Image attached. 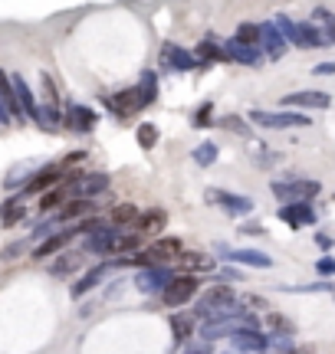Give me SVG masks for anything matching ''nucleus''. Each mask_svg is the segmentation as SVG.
<instances>
[{
  "label": "nucleus",
  "mask_w": 335,
  "mask_h": 354,
  "mask_svg": "<svg viewBox=\"0 0 335 354\" xmlns=\"http://www.w3.org/2000/svg\"><path fill=\"white\" fill-rule=\"evenodd\" d=\"M194 56H197L201 69H204V66H214V63H230V56H227V50H224V43H217L214 37L201 39V43L194 46Z\"/></svg>",
  "instance_id": "4be33fe9"
},
{
  "label": "nucleus",
  "mask_w": 335,
  "mask_h": 354,
  "mask_svg": "<svg viewBox=\"0 0 335 354\" xmlns=\"http://www.w3.org/2000/svg\"><path fill=\"white\" fill-rule=\"evenodd\" d=\"M39 86H43V102L60 109V92H56V82H53L50 73H43V76H39Z\"/></svg>",
  "instance_id": "79ce46f5"
},
{
  "label": "nucleus",
  "mask_w": 335,
  "mask_h": 354,
  "mask_svg": "<svg viewBox=\"0 0 335 354\" xmlns=\"http://www.w3.org/2000/svg\"><path fill=\"white\" fill-rule=\"evenodd\" d=\"M312 240H316V246H319V250H332V246H335V236H329V233H316Z\"/></svg>",
  "instance_id": "603ef678"
},
{
  "label": "nucleus",
  "mask_w": 335,
  "mask_h": 354,
  "mask_svg": "<svg viewBox=\"0 0 335 354\" xmlns=\"http://www.w3.org/2000/svg\"><path fill=\"white\" fill-rule=\"evenodd\" d=\"M316 272H319V276H335V259H332V256L316 259Z\"/></svg>",
  "instance_id": "de8ad7c7"
},
{
  "label": "nucleus",
  "mask_w": 335,
  "mask_h": 354,
  "mask_svg": "<svg viewBox=\"0 0 335 354\" xmlns=\"http://www.w3.org/2000/svg\"><path fill=\"white\" fill-rule=\"evenodd\" d=\"M174 276H178V269H171V266H148V269L135 272V289L155 299V295H165V289L174 282Z\"/></svg>",
  "instance_id": "7ed1b4c3"
},
{
  "label": "nucleus",
  "mask_w": 335,
  "mask_h": 354,
  "mask_svg": "<svg viewBox=\"0 0 335 354\" xmlns=\"http://www.w3.org/2000/svg\"><path fill=\"white\" fill-rule=\"evenodd\" d=\"M280 161H283V154H280V151L253 154V165H257V167H273V165H280Z\"/></svg>",
  "instance_id": "a18cd8bd"
},
{
  "label": "nucleus",
  "mask_w": 335,
  "mask_h": 354,
  "mask_svg": "<svg viewBox=\"0 0 335 354\" xmlns=\"http://www.w3.org/2000/svg\"><path fill=\"white\" fill-rule=\"evenodd\" d=\"M325 39H329V43H335V17L325 24Z\"/></svg>",
  "instance_id": "5fc2aeb1"
},
{
  "label": "nucleus",
  "mask_w": 335,
  "mask_h": 354,
  "mask_svg": "<svg viewBox=\"0 0 335 354\" xmlns=\"http://www.w3.org/2000/svg\"><path fill=\"white\" fill-rule=\"evenodd\" d=\"M168 227V210H161V207H152V210H145L142 216H138V223H135V233L138 236H155Z\"/></svg>",
  "instance_id": "393cba45"
},
{
  "label": "nucleus",
  "mask_w": 335,
  "mask_h": 354,
  "mask_svg": "<svg viewBox=\"0 0 335 354\" xmlns=\"http://www.w3.org/2000/svg\"><path fill=\"white\" fill-rule=\"evenodd\" d=\"M283 292H293V295H306V292H329L332 295L335 286H329V282H312V286H280Z\"/></svg>",
  "instance_id": "c03bdc74"
},
{
  "label": "nucleus",
  "mask_w": 335,
  "mask_h": 354,
  "mask_svg": "<svg viewBox=\"0 0 335 354\" xmlns=\"http://www.w3.org/2000/svg\"><path fill=\"white\" fill-rule=\"evenodd\" d=\"M158 79H161V76H158L155 69H145L142 76H138V82H135V88H138V99H142L145 109L158 102Z\"/></svg>",
  "instance_id": "c756f323"
},
{
  "label": "nucleus",
  "mask_w": 335,
  "mask_h": 354,
  "mask_svg": "<svg viewBox=\"0 0 335 354\" xmlns=\"http://www.w3.org/2000/svg\"><path fill=\"white\" fill-rule=\"evenodd\" d=\"M66 201H73V197H69V187H66V184H60V187H53V190H46V194H43V197H39V203H37V210L43 216L46 214H56V210H60V207H63Z\"/></svg>",
  "instance_id": "c85d7f7f"
},
{
  "label": "nucleus",
  "mask_w": 335,
  "mask_h": 354,
  "mask_svg": "<svg viewBox=\"0 0 335 354\" xmlns=\"http://www.w3.org/2000/svg\"><path fill=\"white\" fill-rule=\"evenodd\" d=\"M270 325H273V335H280V338H293L296 335V325L289 318L276 315V312H270Z\"/></svg>",
  "instance_id": "ea45409f"
},
{
  "label": "nucleus",
  "mask_w": 335,
  "mask_h": 354,
  "mask_svg": "<svg viewBox=\"0 0 335 354\" xmlns=\"http://www.w3.org/2000/svg\"><path fill=\"white\" fill-rule=\"evenodd\" d=\"M109 269H112V266H109V259H102L99 266L86 269V272H82V276H79L76 282L69 286V299H76V302H79V299H86L89 292H96L105 282V272H109Z\"/></svg>",
  "instance_id": "2eb2a0df"
},
{
  "label": "nucleus",
  "mask_w": 335,
  "mask_h": 354,
  "mask_svg": "<svg viewBox=\"0 0 335 354\" xmlns=\"http://www.w3.org/2000/svg\"><path fill=\"white\" fill-rule=\"evenodd\" d=\"M96 201H86V197H73V201H66L56 214H53V220L60 223V227H66V223H73V220H86V216H96Z\"/></svg>",
  "instance_id": "a211bd4d"
},
{
  "label": "nucleus",
  "mask_w": 335,
  "mask_h": 354,
  "mask_svg": "<svg viewBox=\"0 0 335 354\" xmlns=\"http://www.w3.org/2000/svg\"><path fill=\"white\" fill-rule=\"evenodd\" d=\"M135 253H142V236L138 233H122L116 256H135Z\"/></svg>",
  "instance_id": "58836bf2"
},
{
  "label": "nucleus",
  "mask_w": 335,
  "mask_h": 354,
  "mask_svg": "<svg viewBox=\"0 0 335 354\" xmlns=\"http://www.w3.org/2000/svg\"><path fill=\"white\" fill-rule=\"evenodd\" d=\"M24 216H26L24 194H13V197H7V201L0 203V223H3V227H17Z\"/></svg>",
  "instance_id": "bb28decb"
},
{
  "label": "nucleus",
  "mask_w": 335,
  "mask_h": 354,
  "mask_svg": "<svg viewBox=\"0 0 335 354\" xmlns=\"http://www.w3.org/2000/svg\"><path fill=\"white\" fill-rule=\"evenodd\" d=\"M26 250H30V240H13L0 250V259H3V263H13V259H20Z\"/></svg>",
  "instance_id": "a19ab883"
},
{
  "label": "nucleus",
  "mask_w": 335,
  "mask_h": 354,
  "mask_svg": "<svg viewBox=\"0 0 335 354\" xmlns=\"http://www.w3.org/2000/svg\"><path fill=\"white\" fill-rule=\"evenodd\" d=\"M217 269V263L210 259V256L204 253H191V250H184V253L178 256V272L181 276H201V272H214Z\"/></svg>",
  "instance_id": "412c9836"
},
{
  "label": "nucleus",
  "mask_w": 335,
  "mask_h": 354,
  "mask_svg": "<svg viewBox=\"0 0 335 354\" xmlns=\"http://www.w3.org/2000/svg\"><path fill=\"white\" fill-rule=\"evenodd\" d=\"M82 269V253H60V259L50 266V276L63 279V276H73Z\"/></svg>",
  "instance_id": "2f4dec72"
},
{
  "label": "nucleus",
  "mask_w": 335,
  "mask_h": 354,
  "mask_svg": "<svg viewBox=\"0 0 335 354\" xmlns=\"http://www.w3.org/2000/svg\"><path fill=\"white\" fill-rule=\"evenodd\" d=\"M220 276L227 279V282H240V279H244V272H240V269H237V266H227V269H224V272H220Z\"/></svg>",
  "instance_id": "864d4df0"
},
{
  "label": "nucleus",
  "mask_w": 335,
  "mask_h": 354,
  "mask_svg": "<svg viewBox=\"0 0 335 354\" xmlns=\"http://www.w3.org/2000/svg\"><path fill=\"white\" fill-rule=\"evenodd\" d=\"M73 240H76V227L56 230L53 236H46L43 243H37V246H33V253H30V256H33L37 263H43V259H53L56 253H63V250H66V246H69Z\"/></svg>",
  "instance_id": "dca6fc26"
},
{
  "label": "nucleus",
  "mask_w": 335,
  "mask_h": 354,
  "mask_svg": "<svg viewBox=\"0 0 335 354\" xmlns=\"http://www.w3.org/2000/svg\"><path fill=\"white\" fill-rule=\"evenodd\" d=\"M105 109L116 115V118H132V115H138L145 109L142 99H138V88H118L116 95H109L105 99Z\"/></svg>",
  "instance_id": "ddd939ff"
},
{
  "label": "nucleus",
  "mask_w": 335,
  "mask_h": 354,
  "mask_svg": "<svg viewBox=\"0 0 335 354\" xmlns=\"http://www.w3.org/2000/svg\"><path fill=\"white\" fill-rule=\"evenodd\" d=\"M270 190L280 203H312L323 194V184L312 177H280L270 180Z\"/></svg>",
  "instance_id": "f257e3e1"
},
{
  "label": "nucleus",
  "mask_w": 335,
  "mask_h": 354,
  "mask_svg": "<svg viewBox=\"0 0 335 354\" xmlns=\"http://www.w3.org/2000/svg\"><path fill=\"white\" fill-rule=\"evenodd\" d=\"M184 354H214V344H207V342L188 344V348H184Z\"/></svg>",
  "instance_id": "3c124183"
},
{
  "label": "nucleus",
  "mask_w": 335,
  "mask_h": 354,
  "mask_svg": "<svg viewBox=\"0 0 335 354\" xmlns=\"http://www.w3.org/2000/svg\"><path fill=\"white\" fill-rule=\"evenodd\" d=\"M13 79V88H17V99H20V109H24L26 122H33V125H39V115H43V105L37 102V95H33V88L26 86L24 76H10Z\"/></svg>",
  "instance_id": "6ab92c4d"
},
{
  "label": "nucleus",
  "mask_w": 335,
  "mask_h": 354,
  "mask_svg": "<svg viewBox=\"0 0 335 354\" xmlns=\"http://www.w3.org/2000/svg\"><path fill=\"white\" fill-rule=\"evenodd\" d=\"M118 236H122V230H116L112 223H109V227L96 230V233H89V236H82V253L109 259V256H116V250H118Z\"/></svg>",
  "instance_id": "0eeeda50"
},
{
  "label": "nucleus",
  "mask_w": 335,
  "mask_h": 354,
  "mask_svg": "<svg viewBox=\"0 0 335 354\" xmlns=\"http://www.w3.org/2000/svg\"><path fill=\"white\" fill-rule=\"evenodd\" d=\"M168 325H171V338H174V348H188L194 338V315L188 312H174V315L168 318Z\"/></svg>",
  "instance_id": "5701e85b"
},
{
  "label": "nucleus",
  "mask_w": 335,
  "mask_h": 354,
  "mask_svg": "<svg viewBox=\"0 0 335 354\" xmlns=\"http://www.w3.org/2000/svg\"><path fill=\"white\" fill-rule=\"evenodd\" d=\"M210 122H214V102H204L197 112H194L191 118V125L194 128H210Z\"/></svg>",
  "instance_id": "37998d69"
},
{
  "label": "nucleus",
  "mask_w": 335,
  "mask_h": 354,
  "mask_svg": "<svg viewBox=\"0 0 335 354\" xmlns=\"http://www.w3.org/2000/svg\"><path fill=\"white\" fill-rule=\"evenodd\" d=\"M86 158H89V151H69V154L63 158V161H60V167H63V171H69L73 165H82Z\"/></svg>",
  "instance_id": "49530a36"
},
{
  "label": "nucleus",
  "mask_w": 335,
  "mask_h": 354,
  "mask_svg": "<svg viewBox=\"0 0 335 354\" xmlns=\"http://www.w3.org/2000/svg\"><path fill=\"white\" fill-rule=\"evenodd\" d=\"M312 76H335V59H329V63H316L312 66Z\"/></svg>",
  "instance_id": "8fccbe9b"
},
{
  "label": "nucleus",
  "mask_w": 335,
  "mask_h": 354,
  "mask_svg": "<svg viewBox=\"0 0 335 354\" xmlns=\"http://www.w3.org/2000/svg\"><path fill=\"white\" fill-rule=\"evenodd\" d=\"M329 46V39H325V30L319 24H299V50H323Z\"/></svg>",
  "instance_id": "cd10ccee"
},
{
  "label": "nucleus",
  "mask_w": 335,
  "mask_h": 354,
  "mask_svg": "<svg viewBox=\"0 0 335 354\" xmlns=\"http://www.w3.org/2000/svg\"><path fill=\"white\" fill-rule=\"evenodd\" d=\"M233 39L250 46V50H260V24H240L237 33H233Z\"/></svg>",
  "instance_id": "c9c22d12"
},
{
  "label": "nucleus",
  "mask_w": 335,
  "mask_h": 354,
  "mask_svg": "<svg viewBox=\"0 0 335 354\" xmlns=\"http://www.w3.org/2000/svg\"><path fill=\"white\" fill-rule=\"evenodd\" d=\"M260 50H266V59H283L286 53H289V43L283 39V33L276 30L273 20L260 24Z\"/></svg>",
  "instance_id": "f3484780"
},
{
  "label": "nucleus",
  "mask_w": 335,
  "mask_h": 354,
  "mask_svg": "<svg viewBox=\"0 0 335 354\" xmlns=\"http://www.w3.org/2000/svg\"><path fill=\"white\" fill-rule=\"evenodd\" d=\"M273 24H276V30L283 33V39L289 43V46H299V24H296V20H289L286 13H280Z\"/></svg>",
  "instance_id": "e433bc0d"
},
{
  "label": "nucleus",
  "mask_w": 335,
  "mask_h": 354,
  "mask_svg": "<svg viewBox=\"0 0 335 354\" xmlns=\"http://www.w3.org/2000/svg\"><path fill=\"white\" fill-rule=\"evenodd\" d=\"M0 102H3V109H7V115H10L13 122H26L24 109H20V99H17V88H13V79L3 69H0Z\"/></svg>",
  "instance_id": "b1692460"
},
{
  "label": "nucleus",
  "mask_w": 335,
  "mask_h": 354,
  "mask_svg": "<svg viewBox=\"0 0 335 354\" xmlns=\"http://www.w3.org/2000/svg\"><path fill=\"white\" fill-rule=\"evenodd\" d=\"M135 138H138V148H142V151H152L158 145V138H161V131H158L152 122H142V125L135 128Z\"/></svg>",
  "instance_id": "f704fd0d"
},
{
  "label": "nucleus",
  "mask_w": 335,
  "mask_h": 354,
  "mask_svg": "<svg viewBox=\"0 0 335 354\" xmlns=\"http://www.w3.org/2000/svg\"><path fill=\"white\" fill-rule=\"evenodd\" d=\"M246 122L253 128L283 131V128H306L309 125V115H302V112H263V109H253V112H246Z\"/></svg>",
  "instance_id": "f03ea898"
},
{
  "label": "nucleus",
  "mask_w": 335,
  "mask_h": 354,
  "mask_svg": "<svg viewBox=\"0 0 335 354\" xmlns=\"http://www.w3.org/2000/svg\"><path fill=\"white\" fill-rule=\"evenodd\" d=\"M220 125L227 128V131H233L237 138H253V128H250V122H246L244 115H224Z\"/></svg>",
  "instance_id": "72a5a7b5"
},
{
  "label": "nucleus",
  "mask_w": 335,
  "mask_h": 354,
  "mask_svg": "<svg viewBox=\"0 0 335 354\" xmlns=\"http://www.w3.org/2000/svg\"><path fill=\"white\" fill-rule=\"evenodd\" d=\"M13 118L10 115H7V109H3V102H0V125H10Z\"/></svg>",
  "instance_id": "6e6d98bb"
},
{
  "label": "nucleus",
  "mask_w": 335,
  "mask_h": 354,
  "mask_svg": "<svg viewBox=\"0 0 335 354\" xmlns=\"http://www.w3.org/2000/svg\"><path fill=\"white\" fill-rule=\"evenodd\" d=\"M332 302H335V292H332Z\"/></svg>",
  "instance_id": "bf43d9fd"
},
{
  "label": "nucleus",
  "mask_w": 335,
  "mask_h": 354,
  "mask_svg": "<svg viewBox=\"0 0 335 354\" xmlns=\"http://www.w3.org/2000/svg\"><path fill=\"white\" fill-rule=\"evenodd\" d=\"M217 154H220V148L214 145V141H201V145L191 151V158H194V165L197 167H214L217 165Z\"/></svg>",
  "instance_id": "473e14b6"
},
{
  "label": "nucleus",
  "mask_w": 335,
  "mask_h": 354,
  "mask_svg": "<svg viewBox=\"0 0 335 354\" xmlns=\"http://www.w3.org/2000/svg\"><path fill=\"white\" fill-rule=\"evenodd\" d=\"M63 180H66V171H63V167H60V165L37 167V171H33V177H30V184H26V187H24V197H26V194H39V197H43L46 190L60 187Z\"/></svg>",
  "instance_id": "4468645a"
},
{
  "label": "nucleus",
  "mask_w": 335,
  "mask_h": 354,
  "mask_svg": "<svg viewBox=\"0 0 335 354\" xmlns=\"http://www.w3.org/2000/svg\"><path fill=\"white\" fill-rule=\"evenodd\" d=\"M273 338L263 328H233L230 331V351L240 354H270Z\"/></svg>",
  "instance_id": "39448f33"
},
{
  "label": "nucleus",
  "mask_w": 335,
  "mask_h": 354,
  "mask_svg": "<svg viewBox=\"0 0 335 354\" xmlns=\"http://www.w3.org/2000/svg\"><path fill=\"white\" fill-rule=\"evenodd\" d=\"M224 50H227V56H230V63L250 66V69H253V66H260L263 59H266V56H263L260 50H250V46L237 43V39H227V43H224Z\"/></svg>",
  "instance_id": "a878e982"
},
{
  "label": "nucleus",
  "mask_w": 335,
  "mask_h": 354,
  "mask_svg": "<svg viewBox=\"0 0 335 354\" xmlns=\"http://www.w3.org/2000/svg\"><path fill=\"white\" fill-rule=\"evenodd\" d=\"M220 259H227L230 266H246V269H273V256L260 253V250H240V246H230V243H217L214 246Z\"/></svg>",
  "instance_id": "20e7f679"
},
{
  "label": "nucleus",
  "mask_w": 335,
  "mask_h": 354,
  "mask_svg": "<svg viewBox=\"0 0 335 354\" xmlns=\"http://www.w3.org/2000/svg\"><path fill=\"white\" fill-rule=\"evenodd\" d=\"M39 128H43V131H60V128H63V112H60L56 105H43Z\"/></svg>",
  "instance_id": "4c0bfd02"
},
{
  "label": "nucleus",
  "mask_w": 335,
  "mask_h": 354,
  "mask_svg": "<svg viewBox=\"0 0 335 354\" xmlns=\"http://www.w3.org/2000/svg\"><path fill=\"white\" fill-rule=\"evenodd\" d=\"M148 253L155 256L158 266H168L171 259L178 263V256L184 253V243H181V236H158V240H152Z\"/></svg>",
  "instance_id": "aec40b11"
},
{
  "label": "nucleus",
  "mask_w": 335,
  "mask_h": 354,
  "mask_svg": "<svg viewBox=\"0 0 335 354\" xmlns=\"http://www.w3.org/2000/svg\"><path fill=\"white\" fill-rule=\"evenodd\" d=\"M96 122H99V115L92 112L89 105H82V102H69V105H66L63 128L76 131V135H89L92 128H96Z\"/></svg>",
  "instance_id": "9b49d317"
},
{
  "label": "nucleus",
  "mask_w": 335,
  "mask_h": 354,
  "mask_svg": "<svg viewBox=\"0 0 335 354\" xmlns=\"http://www.w3.org/2000/svg\"><path fill=\"white\" fill-rule=\"evenodd\" d=\"M197 289H201V279L197 276H174V282L165 289V295H161V302L168 305V308H181V305H188L197 295Z\"/></svg>",
  "instance_id": "6e6552de"
},
{
  "label": "nucleus",
  "mask_w": 335,
  "mask_h": 354,
  "mask_svg": "<svg viewBox=\"0 0 335 354\" xmlns=\"http://www.w3.org/2000/svg\"><path fill=\"white\" fill-rule=\"evenodd\" d=\"M240 233H244V236H266V227L250 220V223H240Z\"/></svg>",
  "instance_id": "09e8293b"
},
{
  "label": "nucleus",
  "mask_w": 335,
  "mask_h": 354,
  "mask_svg": "<svg viewBox=\"0 0 335 354\" xmlns=\"http://www.w3.org/2000/svg\"><path fill=\"white\" fill-rule=\"evenodd\" d=\"M289 354H309V351H306V348H293V351H289Z\"/></svg>",
  "instance_id": "4d7b16f0"
},
{
  "label": "nucleus",
  "mask_w": 335,
  "mask_h": 354,
  "mask_svg": "<svg viewBox=\"0 0 335 354\" xmlns=\"http://www.w3.org/2000/svg\"><path fill=\"white\" fill-rule=\"evenodd\" d=\"M138 216H142V210H138L135 203H116V207H112V214H109V223H112L116 230L135 227V223H138Z\"/></svg>",
  "instance_id": "7c9ffc66"
},
{
  "label": "nucleus",
  "mask_w": 335,
  "mask_h": 354,
  "mask_svg": "<svg viewBox=\"0 0 335 354\" xmlns=\"http://www.w3.org/2000/svg\"><path fill=\"white\" fill-rule=\"evenodd\" d=\"M276 216L283 220L286 227H293V230L316 227V223H319V214H316V207H312V203H283V207L276 210Z\"/></svg>",
  "instance_id": "f8f14e48"
},
{
  "label": "nucleus",
  "mask_w": 335,
  "mask_h": 354,
  "mask_svg": "<svg viewBox=\"0 0 335 354\" xmlns=\"http://www.w3.org/2000/svg\"><path fill=\"white\" fill-rule=\"evenodd\" d=\"M210 203H217L220 210L227 216H250L253 210H257V203L250 201V197H244V194H233V190H220V187H207L204 194Z\"/></svg>",
  "instance_id": "423d86ee"
},
{
  "label": "nucleus",
  "mask_w": 335,
  "mask_h": 354,
  "mask_svg": "<svg viewBox=\"0 0 335 354\" xmlns=\"http://www.w3.org/2000/svg\"><path fill=\"white\" fill-rule=\"evenodd\" d=\"M161 66H165V69H174V73H194V69H201L194 50H184L178 43H165V46H161Z\"/></svg>",
  "instance_id": "9d476101"
},
{
  "label": "nucleus",
  "mask_w": 335,
  "mask_h": 354,
  "mask_svg": "<svg viewBox=\"0 0 335 354\" xmlns=\"http://www.w3.org/2000/svg\"><path fill=\"white\" fill-rule=\"evenodd\" d=\"M224 354H240V351H224Z\"/></svg>",
  "instance_id": "13d9d810"
},
{
  "label": "nucleus",
  "mask_w": 335,
  "mask_h": 354,
  "mask_svg": "<svg viewBox=\"0 0 335 354\" xmlns=\"http://www.w3.org/2000/svg\"><path fill=\"white\" fill-rule=\"evenodd\" d=\"M283 105H289V109H306V112H325L329 105H332V95L329 92H323V88H302V92H289V95H283Z\"/></svg>",
  "instance_id": "1a4fd4ad"
}]
</instances>
